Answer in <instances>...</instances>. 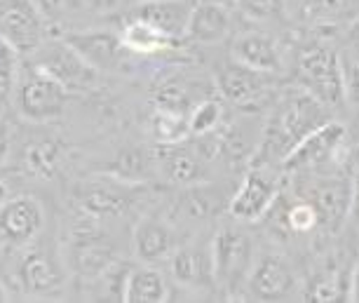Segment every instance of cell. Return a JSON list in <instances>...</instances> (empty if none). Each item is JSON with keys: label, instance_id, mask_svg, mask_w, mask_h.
Masks as SVG:
<instances>
[{"label": "cell", "instance_id": "34", "mask_svg": "<svg viewBox=\"0 0 359 303\" xmlns=\"http://www.w3.org/2000/svg\"><path fill=\"white\" fill-rule=\"evenodd\" d=\"M348 224L359 228V172H355V177H352V198H350Z\"/></svg>", "mask_w": 359, "mask_h": 303}, {"label": "cell", "instance_id": "33", "mask_svg": "<svg viewBox=\"0 0 359 303\" xmlns=\"http://www.w3.org/2000/svg\"><path fill=\"white\" fill-rule=\"evenodd\" d=\"M343 55L350 66H359V17L352 19L343 36Z\"/></svg>", "mask_w": 359, "mask_h": 303}, {"label": "cell", "instance_id": "23", "mask_svg": "<svg viewBox=\"0 0 359 303\" xmlns=\"http://www.w3.org/2000/svg\"><path fill=\"white\" fill-rule=\"evenodd\" d=\"M66 156V144L57 137H38L24 146L22 167L31 177L52 179L57 177L62 160Z\"/></svg>", "mask_w": 359, "mask_h": 303}, {"label": "cell", "instance_id": "17", "mask_svg": "<svg viewBox=\"0 0 359 303\" xmlns=\"http://www.w3.org/2000/svg\"><path fill=\"white\" fill-rule=\"evenodd\" d=\"M205 139L200 137L198 144L181 141V144L162 146V170L165 177L176 186H191L205 181L207 174V160L216 156L214 151L205 148Z\"/></svg>", "mask_w": 359, "mask_h": 303}, {"label": "cell", "instance_id": "2", "mask_svg": "<svg viewBox=\"0 0 359 303\" xmlns=\"http://www.w3.org/2000/svg\"><path fill=\"white\" fill-rule=\"evenodd\" d=\"M296 78L298 85L320 99L327 109H336L348 99V73L343 59L324 40H313L298 52Z\"/></svg>", "mask_w": 359, "mask_h": 303}, {"label": "cell", "instance_id": "30", "mask_svg": "<svg viewBox=\"0 0 359 303\" xmlns=\"http://www.w3.org/2000/svg\"><path fill=\"white\" fill-rule=\"evenodd\" d=\"M235 8L254 22H277L287 15V0H235Z\"/></svg>", "mask_w": 359, "mask_h": 303}, {"label": "cell", "instance_id": "42", "mask_svg": "<svg viewBox=\"0 0 359 303\" xmlns=\"http://www.w3.org/2000/svg\"><path fill=\"white\" fill-rule=\"evenodd\" d=\"M134 3H139V0H134Z\"/></svg>", "mask_w": 359, "mask_h": 303}, {"label": "cell", "instance_id": "12", "mask_svg": "<svg viewBox=\"0 0 359 303\" xmlns=\"http://www.w3.org/2000/svg\"><path fill=\"white\" fill-rule=\"evenodd\" d=\"M245 289L256 301H289L298 294V278L287 259L268 252L254 261Z\"/></svg>", "mask_w": 359, "mask_h": 303}, {"label": "cell", "instance_id": "3", "mask_svg": "<svg viewBox=\"0 0 359 303\" xmlns=\"http://www.w3.org/2000/svg\"><path fill=\"white\" fill-rule=\"evenodd\" d=\"M214 268H216V285L228 299H235L247 287L249 273L256 261V249L242 226H221L212 242Z\"/></svg>", "mask_w": 359, "mask_h": 303}, {"label": "cell", "instance_id": "40", "mask_svg": "<svg viewBox=\"0 0 359 303\" xmlns=\"http://www.w3.org/2000/svg\"><path fill=\"white\" fill-rule=\"evenodd\" d=\"M5 200H8V188H5V184L0 181V205H3Z\"/></svg>", "mask_w": 359, "mask_h": 303}, {"label": "cell", "instance_id": "27", "mask_svg": "<svg viewBox=\"0 0 359 303\" xmlns=\"http://www.w3.org/2000/svg\"><path fill=\"white\" fill-rule=\"evenodd\" d=\"M195 92H198V83L188 80L186 76H167L153 90V101L158 109L186 113L188 116L198 101L207 99V97H198Z\"/></svg>", "mask_w": 359, "mask_h": 303}, {"label": "cell", "instance_id": "20", "mask_svg": "<svg viewBox=\"0 0 359 303\" xmlns=\"http://www.w3.org/2000/svg\"><path fill=\"white\" fill-rule=\"evenodd\" d=\"M193 8L195 3L191 0H139L132 8V17L144 19V22L165 31L167 36L181 40L186 38Z\"/></svg>", "mask_w": 359, "mask_h": 303}, {"label": "cell", "instance_id": "37", "mask_svg": "<svg viewBox=\"0 0 359 303\" xmlns=\"http://www.w3.org/2000/svg\"><path fill=\"white\" fill-rule=\"evenodd\" d=\"M348 301L359 303V261L355 264V268H352L350 280H348Z\"/></svg>", "mask_w": 359, "mask_h": 303}, {"label": "cell", "instance_id": "29", "mask_svg": "<svg viewBox=\"0 0 359 303\" xmlns=\"http://www.w3.org/2000/svg\"><path fill=\"white\" fill-rule=\"evenodd\" d=\"M188 125H191V137H207L219 132L223 127V104L214 97L198 101L195 109L188 113Z\"/></svg>", "mask_w": 359, "mask_h": 303}, {"label": "cell", "instance_id": "26", "mask_svg": "<svg viewBox=\"0 0 359 303\" xmlns=\"http://www.w3.org/2000/svg\"><path fill=\"white\" fill-rule=\"evenodd\" d=\"M127 303H162L169 301V285L158 268L151 264L132 266L125 285Z\"/></svg>", "mask_w": 359, "mask_h": 303}, {"label": "cell", "instance_id": "21", "mask_svg": "<svg viewBox=\"0 0 359 303\" xmlns=\"http://www.w3.org/2000/svg\"><path fill=\"white\" fill-rule=\"evenodd\" d=\"M233 31V15L219 0H205V3H195L191 12V22H188L186 38L193 43L214 45L226 40Z\"/></svg>", "mask_w": 359, "mask_h": 303}, {"label": "cell", "instance_id": "28", "mask_svg": "<svg viewBox=\"0 0 359 303\" xmlns=\"http://www.w3.org/2000/svg\"><path fill=\"white\" fill-rule=\"evenodd\" d=\"M148 127H151L153 139L158 141L160 146L181 144V141L191 139V125H188L186 113H176V111L158 109V106H155V111L151 113V120H148Z\"/></svg>", "mask_w": 359, "mask_h": 303}, {"label": "cell", "instance_id": "36", "mask_svg": "<svg viewBox=\"0 0 359 303\" xmlns=\"http://www.w3.org/2000/svg\"><path fill=\"white\" fill-rule=\"evenodd\" d=\"M348 99L359 106V66H350L348 73Z\"/></svg>", "mask_w": 359, "mask_h": 303}, {"label": "cell", "instance_id": "9", "mask_svg": "<svg viewBox=\"0 0 359 303\" xmlns=\"http://www.w3.org/2000/svg\"><path fill=\"white\" fill-rule=\"evenodd\" d=\"M66 104H69V90L47 73L31 66L17 90L19 113L31 123H47L62 116Z\"/></svg>", "mask_w": 359, "mask_h": 303}, {"label": "cell", "instance_id": "4", "mask_svg": "<svg viewBox=\"0 0 359 303\" xmlns=\"http://www.w3.org/2000/svg\"><path fill=\"white\" fill-rule=\"evenodd\" d=\"M284 172L277 165L254 163L242 177L240 186L230 195L228 212L235 221L242 224H256L266 217V212L273 207V202L282 193V177Z\"/></svg>", "mask_w": 359, "mask_h": 303}, {"label": "cell", "instance_id": "16", "mask_svg": "<svg viewBox=\"0 0 359 303\" xmlns=\"http://www.w3.org/2000/svg\"><path fill=\"white\" fill-rule=\"evenodd\" d=\"M169 268H172L174 280L186 289H193V292L200 294L219 289V285H216L212 245H181L169 257Z\"/></svg>", "mask_w": 359, "mask_h": 303}, {"label": "cell", "instance_id": "15", "mask_svg": "<svg viewBox=\"0 0 359 303\" xmlns=\"http://www.w3.org/2000/svg\"><path fill=\"white\" fill-rule=\"evenodd\" d=\"M45 226L43 205L31 195H17L0 205V242L12 247L29 245Z\"/></svg>", "mask_w": 359, "mask_h": 303}, {"label": "cell", "instance_id": "14", "mask_svg": "<svg viewBox=\"0 0 359 303\" xmlns=\"http://www.w3.org/2000/svg\"><path fill=\"white\" fill-rule=\"evenodd\" d=\"M64 40L76 47L97 71H125L134 57L115 31H71Z\"/></svg>", "mask_w": 359, "mask_h": 303}, {"label": "cell", "instance_id": "18", "mask_svg": "<svg viewBox=\"0 0 359 303\" xmlns=\"http://www.w3.org/2000/svg\"><path fill=\"white\" fill-rule=\"evenodd\" d=\"M181 247L179 233L160 217H144L134 226L132 249L141 264H158L169 259Z\"/></svg>", "mask_w": 359, "mask_h": 303}, {"label": "cell", "instance_id": "1", "mask_svg": "<svg viewBox=\"0 0 359 303\" xmlns=\"http://www.w3.org/2000/svg\"><path fill=\"white\" fill-rule=\"evenodd\" d=\"M329 109L320 99H315L301 85L284 90L275 101V109L270 113L263 137L256 151L254 163L277 165L282 167L284 158L294 151L298 141H303L310 132L320 125L329 123Z\"/></svg>", "mask_w": 359, "mask_h": 303}, {"label": "cell", "instance_id": "13", "mask_svg": "<svg viewBox=\"0 0 359 303\" xmlns=\"http://www.w3.org/2000/svg\"><path fill=\"white\" fill-rule=\"evenodd\" d=\"M270 73H261L256 69L240 62L223 64L219 73H216V87H219L221 97L230 101L237 109H259L270 94Z\"/></svg>", "mask_w": 359, "mask_h": 303}, {"label": "cell", "instance_id": "41", "mask_svg": "<svg viewBox=\"0 0 359 303\" xmlns=\"http://www.w3.org/2000/svg\"><path fill=\"white\" fill-rule=\"evenodd\" d=\"M0 113H3V101H0Z\"/></svg>", "mask_w": 359, "mask_h": 303}, {"label": "cell", "instance_id": "24", "mask_svg": "<svg viewBox=\"0 0 359 303\" xmlns=\"http://www.w3.org/2000/svg\"><path fill=\"white\" fill-rule=\"evenodd\" d=\"M120 38H123L125 47L132 55H141V57L165 55V52L174 50V47L179 45V40L167 36L158 26L144 22V19H134V17H130V22L120 31Z\"/></svg>", "mask_w": 359, "mask_h": 303}, {"label": "cell", "instance_id": "25", "mask_svg": "<svg viewBox=\"0 0 359 303\" xmlns=\"http://www.w3.org/2000/svg\"><path fill=\"white\" fill-rule=\"evenodd\" d=\"M19 282L29 294H50L62 285V271L40 249H31L19 264Z\"/></svg>", "mask_w": 359, "mask_h": 303}, {"label": "cell", "instance_id": "8", "mask_svg": "<svg viewBox=\"0 0 359 303\" xmlns=\"http://www.w3.org/2000/svg\"><path fill=\"white\" fill-rule=\"evenodd\" d=\"M348 139V130L345 125L329 120V123L320 125L313 130L303 141H298L294 151L284 158L282 170L284 172H322L329 163L334 165L338 153L343 151V144Z\"/></svg>", "mask_w": 359, "mask_h": 303}, {"label": "cell", "instance_id": "32", "mask_svg": "<svg viewBox=\"0 0 359 303\" xmlns=\"http://www.w3.org/2000/svg\"><path fill=\"white\" fill-rule=\"evenodd\" d=\"M36 3L47 22H62V19H69L71 15H76L83 5L87 8L85 0H36Z\"/></svg>", "mask_w": 359, "mask_h": 303}, {"label": "cell", "instance_id": "19", "mask_svg": "<svg viewBox=\"0 0 359 303\" xmlns=\"http://www.w3.org/2000/svg\"><path fill=\"white\" fill-rule=\"evenodd\" d=\"M230 55H233L235 62L249 66V69H256L261 73H280L282 69V52L280 47L268 33L263 31H245L237 33L233 45H230Z\"/></svg>", "mask_w": 359, "mask_h": 303}, {"label": "cell", "instance_id": "35", "mask_svg": "<svg viewBox=\"0 0 359 303\" xmlns=\"http://www.w3.org/2000/svg\"><path fill=\"white\" fill-rule=\"evenodd\" d=\"M85 3H87V8L92 12H97V15H108V12L120 8L123 0H85Z\"/></svg>", "mask_w": 359, "mask_h": 303}, {"label": "cell", "instance_id": "22", "mask_svg": "<svg viewBox=\"0 0 359 303\" xmlns=\"http://www.w3.org/2000/svg\"><path fill=\"white\" fill-rule=\"evenodd\" d=\"M233 195V193H230ZM230 195H226L216 184H191L181 186L179 200H176V212L191 221H207L221 212V207H228Z\"/></svg>", "mask_w": 359, "mask_h": 303}, {"label": "cell", "instance_id": "6", "mask_svg": "<svg viewBox=\"0 0 359 303\" xmlns=\"http://www.w3.org/2000/svg\"><path fill=\"white\" fill-rule=\"evenodd\" d=\"M97 217L83 212L71 226L69 264L71 271L83 280H97L115 264L113 245L104 238Z\"/></svg>", "mask_w": 359, "mask_h": 303}, {"label": "cell", "instance_id": "31", "mask_svg": "<svg viewBox=\"0 0 359 303\" xmlns=\"http://www.w3.org/2000/svg\"><path fill=\"white\" fill-rule=\"evenodd\" d=\"M19 50L10 45L5 38H0V90H8L15 83L17 69H19Z\"/></svg>", "mask_w": 359, "mask_h": 303}, {"label": "cell", "instance_id": "38", "mask_svg": "<svg viewBox=\"0 0 359 303\" xmlns=\"http://www.w3.org/2000/svg\"><path fill=\"white\" fill-rule=\"evenodd\" d=\"M8 151H10V134L3 125H0V163L5 160V156H8Z\"/></svg>", "mask_w": 359, "mask_h": 303}, {"label": "cell", "instance_id": "5", "mask_svg": "<svg viewBox=\"0 0 359 303\" xmlns=\"http://www.w3.org/2000/svg\"><path fill=\"white\" fill-rule=\"evenodd\" d=\"M33 66L64 85L69 92H87L99 83V73L87 59L66 40H45L33 52Z\"/></svg>", "mask_w": 359, "mask_h": 303}, {"label": "cell", "instance_id": "11", "mask_svg": "<svg viewBox=\"0 0 359 303\" xmlns=\"http://www.w3.org/2000/svg\"><path fill=\"white\" fill-rule=\"evenodd\" d=\"M47 19L33 0H0V38L19 55H33L45 43Z\"/></svg>", "mask_w": 359, "mask_h": 303}, {"label": "cell", "instance_id": "39", "mask_svg": "<svg viewBox=\"0 0 359 303\" xmlns=\"http://www.w3.org/2000/svg\"><path fill=\"white\" fill-rule=\"evenodd\" d=\"M3 301H10V292H8V287L0 282V303H3Z\"/></svg>", "mask_w": 359, "mask_h": 303}, {"label": "cell", "instance_id": "7", "mask_svg": "<svg viewBox=\"0 0 359 303\" xmlns=\"http://www.w3.org/2000/svg\"><path fill=\"white\" fill-rule=\"evenodd\" d=\"M141 186L125 177H94L76 188L80 212L97 219H111L130 212L139 200Z\"/></svg>", "mask_w": 359, "mask_h": 303}, {"label": "cell", "instance_id": "10", "mask_svg": "<svg viewBox=\"0 0 359 303\" xmlns=\"http://www.w3.org/2000/svg\"><path fill=\"white\" fill-rule=\"evenodd\" d=\"M301 198L310 200L320 214V226L329 233H336L350 214V198H352V179L338 177V174H320L310 172L308 188L298 193Z\"/></svg>", "mask_w": 359, "mask_h": 303}]
</instances>
